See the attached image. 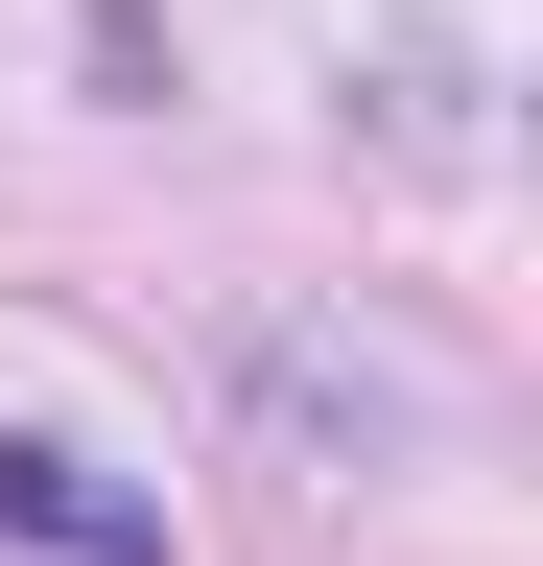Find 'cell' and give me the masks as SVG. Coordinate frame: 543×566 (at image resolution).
Instances as JSON below:
<instances>
[{
  "label": "cell",
  "instance_id": "obj_1",
  "mask_svg": "<svg viewBox=\"0 0 543 566\" xmlns=\"http://www.w3.org/2000/svg\"><path fill=\"white\" fill-rule=\"evenodd\" d=\"M0 543H48V566H166L143 495H95L72 449H24V424H0Z\"/></svg>",
  "mask_w": 543,
  "mask_h": 566
}]
</instances>
